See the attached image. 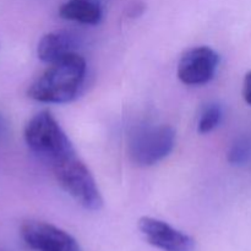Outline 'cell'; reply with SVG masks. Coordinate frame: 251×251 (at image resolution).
Wrapping results in <instances>:
<instances>
[{
  "instance_id": "cell-1",
  "label": "cell",
  "mask_w": 251,
  "mask_h": 251,
  "mask_svg": "<svg viewBox=\"0 0 251 251\" xmlns=\"http://www.w3.org/2000/svg\"><path fill=\"white\" fill-rule=\"evenodd\" d=\"M49 68L32 83L27 96L42 103H69L77 97L86 77V61L76 51Z\"/></svg>"
},
{
  "instance_id": "cell-2",
  "label": "cell",
  "mask_w": 251,
  "mask_h": 251,
  "mask_svg": "<svg viewBox=\"0 0 251 251\" xmlns=\"http://www.w3.org/2000/svg\"><path fill=\"white\" fill-rule=\"evenodd\" d=\"M50 169L60 188L78 205L90 211L102 208L103 199L98 190L97 183L76 151L53 162Z\"/></svg>"
},
{
  "instance_id": "cell-3",
  "label": "cell",
  "mask_w": 251,
  "mask_h": 251,
  "mask_svg": "<svg viewBox=\"0 0 251 251\" xmlns=\"http://www.w3.org/2000/svg\"><path fill=\"white\" fill-rule=\"evenodd\" d=\"M24 136L29 150L49 166L76 151L68 135L48 110H42L29 119Z\"/></svg>"
},
{
  "instance_id": "cell-4",
  "label": "cell",
  "mask_w": 251,
  "mask_h": 251,
  "mask_svg": "<svg viewBox=\"0 0 251 251\" xmlns=\"http://www.w3.org/2000/svg\"><path fill=\"white\" fill-rule=\"evenodd\" d=\"M176 146V131L169 125L141 127L129 142V157L136 166L150 167L166 158Z\"/></svg>"
},
{
  "instance_id": "cell-5",
  "label": "cell",
  "mask_w": 251,
  "mask_h": 251,
  "mask_svg": "<svg viewBox=\"0 0 251 251\" xmlns=\"http://www.w3.org/2000/svg\"><path fill=\"white\" fill-rule=\"evenodd\" d=\"M25 244L33 251H81L75 238L55 226L41 221H27L21 226Z\"/></svg>"
},
{
  "instance_id": "cell-6",
  "label": "cell",
  "mask_w": 251,
  "mask_h": 251,
  "mask_svg": "<svg viewBox=\"0 0 251 251\" xmlns=\"http://www.w3.org/2000/svg\"><path fill=\"white\" fill-rule=\"evenodd\" d=\"M220 64V56L210 47H196L186 50L178 64V77L189 86L210 82Z\"/></svg>"
},
{
  "instance_id": "cell-7",
  "label": "cell",
  "mask_w": 251,
  "mask_h": 251,
  "mask_svg": "<svg viewBox=\"0 0 251 251\" xmlns=\"http://www.w3.org/2000/svg\"><path fill=\"white\" fill-rule=\"evenodd\" d=\"M139 229L150 244L163 251L195 250V242L193 238L163 221L142 217L139 221Z\"/></svg>"
},
{
  "instance_id": "cell-8",
  "label": "cell",
  "mask_w": 251,
  "mask_h": 251,
  "mask_svg": "<svg viewBox=\"0 0 251 251\" xmlns=\"http://www.w3.org/2000/svg\"><path fill=\"white\" fill-rule=\"evenodd\" d=\"M75 43L68 32L54 31L44 34L37 46V55L42 61L53 64L74 53Z\"/></svg>"
},
{
  "instance_id": "cell-9",
  "label": "cell",
  "mask_w": 251,
  "mask_h": 251,
  "mask_svg": "<svg viewBox=\"0 0 251 251\" xmlns=\"http://www.w3.org/2000/svg\"><path fill=\"white\" fill-rule=\"evenodd\" d=\"M59 15L69 21L97 25L102 19V6L100 0H68L59 9Z\"/></svg>"
},
{
  "instance_id": "cell-10",
  "label": "cell",
  "mask_w": 251,
  "mask_h": 251,
  "mask_svg": "<svg viewBox=\"0 0 251 251\" xmlns=\"http://www.w3.org/2000/svg\"><path fill=\"white\" fill-rule=\"evenodd\" d=\"M222 118V109L218 104H210L203 109L199 119L198 129L200 134H207L217 127Z\"/></svg>"
},
{
  "instance_id": "cell-11",
  "label": "cell",
  "mask_w": 251,
  "mask_h": 251,
  "mask_svg": "<svg viewBox=\"0 0 251 251\" xmlns=\"http://www.w3.org/2000/svg\"><path fill=\"white\" fill-rule=\"evenodd\" d=\"M228 159L230 163L242 166L251 159V141L248 139H240L230 149Z\"/></svg>"
},
{
  "instance_id": "cell-12",
  "label": "cell",
  "mask_w": 251,
  "mask_h": 251,
  "mask_svg": "<svg viewBox=\"0 0 251 251\" xmlns=\"http://www.w3.org/2000/svg\"><path fill=\"white\" fill-rule=\"evenodd\" d=\"M243 97H244L245 102L251 105V71L248 73L244 77V82H243Z\"/></svg>"
},
{
  "instance_id": "cell-13",
  "label": "cell",
  "mask_w": 251,
  "mask_h": 251,
  "mask_svg": "<svg viewBox=\"0 0 251 251\" xmlns=\"http://www.w3.org/2000/svg\"><path fill=\"white\" fill-rule=\"evenodd\" d=\"M145 10V5L142 4V2L137 1V2H134V4H131L129 6V15L130 17H137L140 16V15L144 12Z\"/></svg>"
},
{
  "instance_id": "cell-14",
  "label": "cell",
  "mask_w": 251,
  "mask_h": 251,
  "mask_svg": "<svg viewBox=\"0 0 251 251\" xmlns=\"http://www.w3.org/2000/svg\"><path fill=\"white\" fill-rule=\"evenodd\" d=\"M7 132H9V125L2 114H0V142L7 136Z\"/></svg>"
}]
</instances>
